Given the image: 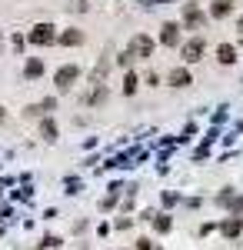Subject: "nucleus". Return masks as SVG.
<instances>
[{
    "label": "nucleus",
    "instance_id": "18",
    "mask_svg": "<svg viewBox=\"0 0 243 250\" xmlns=\"http://www.w3.org/2000/svg\"><path fill=\"white\" fill-rule=\"evenodd\" d=\"M40 247H43V250H57V247H60V237H50V233H47V237L40 240Z\"/></svg>",
    "mask_w": 243,
    "mask_h": 250
},
{
    "label": "nucleus",
    "instance_id": "30",
    "mask_svg": "<svg viewBox=\"0 0 243 250\" xmlns=\"http://www.w3.org/2000/svg\"><path fill=\"white\" fill-rule=\"evenodd\" d=\"M3 120H7V110H3V107H0V124H3Z\"/></svg>",
    "mask_w": 243,
    "mask_h": 250
},
{
    "label": "nucleus",
    "instance_id": "25",
    "mask_svg": "<svg viewBox=\"0 0 243 250\" xmlns=\"http://www.w3.org/2000/svg\"><path fill=\"white\" fill-rule=\"evenodd\" d=\"M130 54H127V50H123V54H120V57H117V63H120V67H130Z\"/></svg>",
    "mask_w": 243,
    "mask_h": 250
},
{
    "label": "nucleus",
    "instance_id": "22",
    "mask_svg": "<svg viewBox=\"0 0 243 250\" xmlns=\"http://www.w3.org/2000/svg\"><path fill=\"white\" fill-rule=\"evenodd\" d=\"M177 200H180V197H177V193H173V190H167V193H163V204H167V207H173Z\"/></svg>",
    "mask_w": 243,
    "mask_h": 250
},
{
    "label": "nucleus",
    "instance_id": "13",
    "mask_svg": "<svg viewBox=\"0 0 243 250\" xmlns=\"http://www.w3.org/2000/svg\"><path fill=\"white\" fill-rule=\"evenodd\" d=\"M23 74H27V77H30V80H37L40 74H43V60L30 57V60H27V67H23Z\"/></svg>",
    "mask_w": 243,
    "mask_h": 250
},
{
    "label": "nucleus",
    "instance_id": "17",
    "mask_svg": "<svg viewBox=\"0 0 243 250\" xmlns=\"http://www.w3.org/2000/svg\"><path fill=\"white\" fill-rule=\"evenodd\" d=\"M230 217H243V197H233L230 200Z\"/></svg>",
    "mask_w": 243,
    "mask_h": 250
},
{
    "label": "nucleus",
    "instance_id": "9",
    "mask_svg": "<svg viewBox=\"0 0 243 250\" xmlns=\"http://www.w3.org/2000/svg\"><path fill=\"white\" fill-rule=\"evenodd\" d=\"M233 14V0H213L210 3V17L213 20H223V17H230Z\"/></svg>",
    "mask_w": 243,
    "mask_h": 250
},
{
    "label": "nucleus",
    "instance_id": "4",
    "mask_svg": "<svg viewBox=\"0 0 243 250\" xmlns=\"http://www.w3.org/2000/svg\"><path fill=\"white\" fill-rule=\"evenodd\" d=\"M77 80H80V70H77L74 63H67V67H60L54 74V83H57V90H70Z\"/></svg>",
    "mask_w": 243,
    "mask_h": 250
},
{
    "label": "nucleus",
    "instance_id": "12",
    "mask_svg": "<svg viewBox=\"0 0 243 250\" xmlns=\"http://www.w3.org/2000/svg\"><path fill=\"white\" fill-rule=\"evenodd\" d=\"M57 40H60L63 47H80V43H83V34H80V30H63Z\"/></svg>",
    "mask_w": 243,
    "mask_h": 250
},
{
    "label": "nucleus",
    "instance_id": "31",
    "mask_svg": "<svg viewBox=\"0 0 243 250\" xmlns=\"http://www.w3.org/2000/svg\"><path fill=\"white\" fill-rule=\"evenodd\" d=\"M157 250H160V247H157Z\"/></svg>",
    "mask_w": 243,
    "mask_h": 250
},
{
    "label": "nucleus",
    "instance_id": "6",
    "mask_svg": "<svg viewBox=\"0 0 243 250\" xmlns=\"http://www.w3.org/2000/svg\"><path fill=\"white\" fill-rule=\"evenodd\" d=\"M203 57V37H193L183 43V60L187 63H197V60Z\"/></svg>",
    "mask_w": 243,
    "mask_h": 250
},
{
    "label": "nucleus",
    "instance_id": "20",
    "mask_svg": "<svg viewBox=\"0 0 243 250\" xmlns=\"http://www.w3.org/2000/svg\"><path fill=\"white\" fill-rule=\"evenodd\" d=\"M43 114V107L40 104H30V107H23V117H40Z\"/></svg>",
    "mask_w": 243,
    "mask_h": 250
},
{
    "label": "nucleus",
    "instance_id": "1",
    "mask_svg": "<svg viewBox=\"0 0 243 250\" xmlns=\"http://www.w3.org/2000/svg\"><path fill=\"white\" fill-rule=\"evenodd\" d=\"M210 23V14H203L197 3H183V30H203Z\"/></svg>",
    "mask_w": 243,
    "mask_h": 250
},
{
    "label": "nucleus",
    "instance_id": "14",
    "mask_svg": "<svg viewBox=\"0 0 243 250\" xmlns=\"http://www.w3.org/2000/svg\"><path fill=\"white\" fill-rule=\"evenodd\" d=\"M150 224H153V230H157V233H167L170 227H173V220H170L167 213H157V217H153Z\"/></svg>",
    "mask_w": 243,
    "mask_h": 250
},
{
    "label": "nucleus",
    "instance_id": "2",
    "mask_svg": "<svg viewBox=\"0 0 243 250\" xmlns=\"http://www.w3.org/2000/svg\"><path fill=\"white\" fill-rule=\"evenodd\" d=\"M127 54H130L133 60H150V54H153V40H150L147 34H133L130 43H127Z\"/></svg>",
    "mask_w": 243,
    "mask_h": 250
},
{
    "label": "nucleus",
    "instance_id": "11",
    "mask_svg": "<svg viewBox=\"0 0 243 250\" xmlns=\"http://www.w3.org/2000/svg\"><path fill=\"white\" fill-rule=\"evenodd\" d=\"M40 137H43L47 144H54V140H57V124L50 120V117H43V120H40Z\"/></svg>",
    "mask_w": 243,
    "mask_h": 250
},
{
    "label": "nucleus",
    "instance_id": "3",
    "mask_svg": "<svg viewBox=\"0 0 243 250\" xmlns=\"http://www.w3.org/2000/svg\"><path fill=\"white\" fill-rule=\"evenodd\" d=\"M54 30H57L54 23H37V27H34V30L27 34V40H30V43H37V47H50V43L57 40Z\"/></svg>",
    "mask_w": 243,
    "mask_h": 250
},
{
    "label": "nucleus",
    "instance_id": "27",
    "mask_svg": "<svg viewBox=\"0 0 243 250\" xmlns=\"http://www.w3.org/2000/svg\"><path fill=\"white\" fill-rule=\"evenodd\" d=\"M143 7H160V3H170V0H140Z\"/></svg>",
    "mask_w": 243,
    "mask_h": 250
},
{
    "label": "nucleus",
    "instance_id": "23",
    "mask_svg": "<svg viewBox=\"0 0 243 250\" xmlns=\"http://www.w3.org/2000/svg\"><path fill=\"white\" fill-rule=\"evenodd\" d=\"M137 250H153V240H147V237H140V240H137Z\"/></svg>",
    "mask_w": 243,
    "mask_h": 250
},
{
    "label": "nucleus",
    "instance_id": "26",
    "mask_svg": "<svg viewBox=\"0 0 243 250\" xmlns=\"http://www.w3.org/2000/svg\"><path fill=\"white\" fill-rule=\"evenodd\" d=\"M80 190V180H67V193H77Z\"/></svg>",
    "mask_w": 243,
    "mask_h": 250
},
{
    "label": "nucleus",
    "instance_id": "16",
    "mask_svg": "<svg viewBox=\"0 0 243 250\" xmlns=\"http://www.w3.org/2000/svg\"><path fill=\"white\" fill-rule=\"evenodd\" d=\"M103 100H107V87L100 83V87H94V94L87 97V104H103Z\"/></svg>",
    "mask_w": 243,
    "mask_h": 250
},
{
    "label": "nucleus",
    "instance_id": "24",
    "mask_svg": "<svg viewBox=\"0 0 243 250\" xmlns=\"http://www.w3.org/2000/svg\"><path fill=\"white\" fill-rule=\"evenodd\" d=\"M130 224H133V217H120V220H117V230H127Z\"/></svg>",
    "mask_w": 243,
    "mask_h": 250
},
{
    "label": "nucleus",
    "instance_id": "8",
    "mask_svg": "<svg viewBox=\"0 0 243 250\" xmlns=\"http://www.w3.org/2000/svg\"><path fill=\"white\" fill-rule=\"evenodd\" d=\"M220 230H223L226 240H237V237L243 233V217H226L223 224H220Z\"/></svg>",
    "mask_w": 243,
    "mask_h": 250
},
{
    "label": "nucleus",
    "instance_id": "29",
    "mask_svg": "<svg viewBox=\"0 0 243 250\" xmlns=\"http://www.w3.org/2000/svg\"><path fill=\"white\" fill-rule=\"evenodd\" d=\"M237 30H240V43H243V17H237Z\"/></svg>",
    "mask_w": 243,
    "mask_h": 250
},
{
    "label": "nucleus",
    "instance_id": "15",
    "mask_svg": "<svg viewBox=\"0 0 243 250\" xmlns=\"http://www.w3.org/2000/svg\"><path fill=\"white\" fill-rule=\"evenodd\" d=\"M137 87H140L137 74H130V70H127V77H123V94H127V97H130V94H137Z\"/></svg>",
    "mask_w": 243,
    "mask_h": 250
},
{
    "label": "nucleus",
    "instance_id": "28",
    "mask_svg": "<svg viewBox=\"0 0 243 250\" xmlns=\"http://www.w3.org/2000/svg\"><path fill=\"white\" fill-rule=\"evenodd\" d=\"M70 7H74V10H87V0H74Z\"/></svg>",
    "mask_w": 243,
    "mask_h": 250
},
{
    "label": "nucleus",
    "instance_id": "19",
    "mask_svg": "<svg viewBox=\"0 0 243 250\" xmlns=\"http://www.w3.org/2000/svg\"><path fill=\"white\" fill-rule=\"evenodd\" d=\"M40 107H43V114L57 110V97H43V100H40Z\"/></svg>",
    "mask_w": 243,
    "mask_h": 250
},
{
    "label": "nucleus",
    "instance_id": "21",
    "mask_svg": "<svg viewBox=\"0 0 243 250\" xmlns=\"http://www.w3.org/2000/svg\"><path fill=\"white\" fill-rule=\"evenodd\" d=\"M113 204H117V197H113V193H107V197L100 200V210H113Z\"/></svg>",
    "mask_w": 243,
    "mask_h": 250
},
{
    "label": "nucleus",
    "instance_id": "7",
    "mask_svg": "<svg viewBox=\"0 0 243 250\" xmlns=\"http://www.w3.org/2000/svg\"><path fill=\"white\" fill-rule=\"evenodd\" d=\"M167 80H170V87H180V90H183V87H190V83H193V74H190L187 67H173Z\"/></svg>",
    "mask_w": 243,
    "mask_h": 250
},
{
    "label": "nucleus",
    "instance_id": "10",
    "mask_svg": "<svg viewBox=\"0 0 243 250\" xmlns=\"http://www.w3.org/2000/svg\"><path fill=\"white\" fill-rule=\"evenodd\" d=\"M217 60L226 63V67L237 63V47H233V43H220V47H217Z\"/></svg>",
    "mask_w": 243,
    "mask_h": 250
},
{
    "label": "nucleus",
    "instance_id": "5",
    "mask_svg": "<svg viewBox=\"0 0 243 250\" xmlns=\"http://www.w3.org/2000/svg\"><path fill=\"white\" fill-rule=\"evenodd\" d=\"M160 43H163V47H177V43H180V23H173V20L163 23V27H160Z\"/></svg>",
    "mask_w": 243,
    "mask_h": 250
}]
</instances>
